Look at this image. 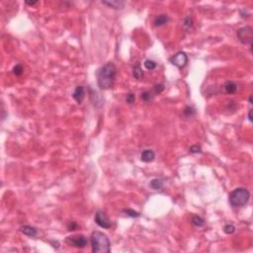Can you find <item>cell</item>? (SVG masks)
<instances>
[{
	"mask_svg": "<svg viewBox=\"0 0 253 253\" xmlns=\"http://www.w3.org/2000/svg\"><path fill=\"white\" fill-rule=\"evenodd\" d=\"M117 77V67L114 63H107L97 70L98 86L102 90H108L114 86Z\"/></svg>",
	"mask_w": 253,
	"mask_h": 253,
	"instance_id": "1",
	"label": "cell"
},
{
	"mask_svg": "<svg viewBox=\"0 0 253 253\" xmlns=\"http://www.w3.org/2000/svg\"><path fill=\"white\" fill-rule=\"evenodd\" d=\"M90 242L94 253H109L111 251V243L108 237L101 232H93L90 237Z\"/></svg>",
	"mask_w": 253,
	"mask_h": 253,
	"instance_id": "2",
	"label": "cell"
},
{
	"mask_svg": "<svg viewBox=\"0 0 253 253\" xmlns=\"http://www.w3.org/2000/svg\"><path fill=\"white\" fill-rule=\"evenodd\" d=\"M249 198H250L249 191L245 188L239 187V188L234 189L232 192L229 194L228 201L232 207L240 208V207L245 206L248 203Z\"/></svg>",
	"mask_w": 253,
	"mask_h": 253,
	"instance_id": "3",
	"label": "cell"
},
{
	"mask_svg": "<svg viewBox=\"0 0 253 253\" xmlns=\"http://www.w3.org/2000/svg\"><path fill=\"white\" fill-rule=\"evenodd\" d=\"M65 243L69 246L76 247V248H84V247L88 244V240L84 235L77 234V235L67 237L65 238Z\"/></svg>",
	"mask_w": 253,
	"mask_h": 253,
	"instance_id": "4",
	"label": "cell"
},
{
	"mask_svg": "<svg viewBox=\"0 0 253 253\" xmlns=\"http://www.w3.org/2000/svg\"><path fill=\"white\" fill-rule=\"evenodd\" d=\"M237 35L239 39V41L243 45H249V46H251L252 40H253V31L251 29V27L245 26V27L240 28L239 30H237Z\"/></svg>",
	"mask_w": 253,
	"mask_h": 253,
	"instance_id": "5",
	"label": "cell"
},
{
	"mask_svg": "<svg viewBox=\"0 0 253 253\" xmlns=\"http://www.w3.org/2000/svg\"><path fill=\"white\" fill-rule=\"evenodd\" d=\"M169 61L173 64L177 66L178 68H183L186 66L188 63V57L184 52H178L169 59Z\"/></svg>",
	"mask_w": 253,
	"mask_h": 253,
	"instance_id": "6",
	"label": "cell"
},
{
	"mask_svg": "<svg viewBox=\"0 0 253 253\" xmlns=\"http://www.w3.org/2000/svg\"><path fill=\"white\" fill-rule=\"evenodd\" d=\"M95 223H96L100 227H103V228H110L112 226L109 218L107 217L106 213L102 211H98L95 213Z\"/></svg>",
	"mask_w": 253,
	"mask_h": 253,
	"instance_id": "7",
	"label": "cell"
},
{
	"mask_svg": "<svg viewBox=\"0 0 253 253\" xmlns=\"http://www.w3.org/2000/svg\"><path fill=\"white\" fill-rule=\"evenodd\" d=\"M84 96H85V90H84V87L82 85L77 86L74 89L73 93H72V97H73V99L76 101L77 103H79V104L83 101Z\"/></svg>",
	"mask_w": 253,
	"mask_h": 253,
	"instance_id": "8",
	"label": "cell"
},
{
	"mask_svg": "<svg viewBox=\"0 0 253 253\" xmlns=\"http://www.w3.org/2000/svg\"><path fill=\"white\" fill-rule=\"evenodd\" d=\"M154 158H155V153L154 151L151 149H145L143 151L142 154H140V160L145 162V163L153 161Z\"/></svg>",
	"mask_w": 253,
	"mask_h": 253,
	"instance_id": "9",
	"label": "cell"
},
{
	"mask_svg": "<svg viewBox=\"0 0 253 253\" xmlns=\"http://www.w3.org/2000/svg\"><path fill=\"white\" fill-rule=\"evenodd\" d=\"M20 230L25 235L30 237H34L38 234V229L34 227H31V226H22L20 227Z\"/></svg>",
	"mask_w": 253,
	"mask_h": 253,
	"instance_id": "10",
	"label": "cell"
},
{
	"mask_svg": "<svg viewBox=\"0 0 253 253\" xmlns=\"http://www.w3.org/2000/svg\"><path fill=\"white\" fill-rule=\"evenodd\" d=\"M223 89H224V91H226V93H227V94H233V93L237 92V85L234 82H232V81H227L226 83H224V85H223Z\"/></svg>",
	"mask_w": 253,
	"mask_h": 253,
	"instance_id": "11",
	"label": "cell"
},
{
	"mask_svg": "<svg viewBox=\"0 0 253 253\" xmlns=\"http://www.w3.org/2000/svg\"><path fill=\"white\" fill-rule=\"evenodd\" d=\"M167 22H168V16L165 14H161L159 16H157L154 19L153 24L155 27H160V26H163V25L167 24Z\"/></svg>",
	"mask_w": 253,
	"mask_h": 253,
	"instance_id": "12",
	"label": "cell"
},
{
	"mask_svg": "<svg viewBox=\"0 0 253 253\" xmlns=\"http://www.w3.org/2000/svg\"><path fill=\"white\" fill-rule=\"evenodd\" d=\"M143 69H142V67H140V63H137L136 65L134 66V68H133V76L136 78V79H142V77H143Z\"/></svg>",
	"mask_w": 253,
	"mask_h": 253,
	"instance_id": "13",
	"label": "cell"
},
{
	"mask_svg": "<svg viewBox=\"0 0 253 253\" xmlns=\"http://www.w3.org/2000/svg\"><path fill=\"white\" fill-rule=\"evenodd\" d=\"M103 4L108 5V6L114 8V9H122L124 7V3L123 1H118V0H114V1H103Z\"/></svg>",
	"mask_w": 253,
	"mask_h": 253,
	"instance_id": "14",
	"label": "cell"
},
{
	"mask_svg": "<svg viewBox=\"0 0 253 253\" xmlns=\"http://www.w3.org/2000/svg\"><path fill=\"white\" fill-rule=\"evenodd\" d=\"M149 186L153 190H160L161 188H163V181H162L161 179H157V178L153 179L150 181Z\"/></svg>",
	"mask_w": 253,
	"mask_h": 253,
	"instance_id": "15",
	"label": "cell"
},
{
	"mask_svg": "<svg viewBox=\"0 0 253 253\" xmlns=\"http://www.w3.org/2000/svg\"><path fill=\"white\" fill-rule=\"evenodd\" d=\"M192 223L195 227H204L205 224V221L204 218H202L201 217L199 216H193L192 218Z\"/></svg>",
	"mask_w": 253,
	"mask_h": 253,
	"instance_id": "16",
	"label": "cell"
},
{
	"mask_svg": "<svg viewBox=\"0 0 253 253\" xmlns=\"http://www.w3.org/2000/svg\"><path fill=\"white\" fill-rule=\"evenodd\" d=\"M183 27L185 29H191L193 27V18L191 16H187L183 19Z\"/></svg>",
	"mask_w": 253,
	"mask_h": 253,
	"instance_id": "17",
	"label": "cell"
},
{
	"mask_svg": "<svg viewBox=\"0 0 253 253\" xmlns=\"http://www.w3.org/2000/svg\"><path fill=\"white\" fill-rule=\"evenodd\" d=\"M144 66H145V68L147 69H148V70H152V69H154L155 67H156V63L155 61H153V60H150V59H147L144 61Z\"/></svg>",
	"mask_w": 253,
	"mask_h": 253,
	"instance_id": "18",
	"label": "cell"
},
{
	"mask_svg": "<svg viewBox=\"0 0 253 253\" xmlns=\"http://www.w3.org/2000/svg\"><path fill=\"white\" fill-rule=\"evenodd\" d=\"M13 73L16 75V76H20L22 75V73L24 72V68H23V66H22L21 64H16L14 67H13Z\"/></svg>",
	"mask_w": 253,
	"mask_h": 253,
	"instance_id": "19",
	"label": "cell"
},
{
	"mask_svg": "<svg viewBox=\"0 0 253 253\" xmlns=\"http://www.w3.org/2000/svg\"><path fill=\"white\" fill-rule=\"evenodd\" d=\"M183 114H184L185 116H186L187 118L192 117V116L195 115V110L192 108V107L187 106V107H185V109H184V111H183Z\"/></svg>",
	"mask_w": 253,
	"mask_h": 253,
	"instance_id": "20",
	"label": "cell"
},
{
	"mask_svg": "<svg viewBox=\"0 0 253 253\" xmlns=\"http://www.w3.org/2000/svg\"><path fill=\"white\" fill-rule=\"evenodd\" d=\"M223 232L224 233H227V234H232L235 232V227L234 226H232V224H226V226L223 227Z\"/></svg>",
	"mask_w": 253,
	"mask_h": 253,
	"instance_id": "21",
	"label": "cell"
},
{
	"mask_svg": "<svg viewBox=\"0 0 253 253\" xmlns=\"http://www.w3.org/2000/svg\"><path fill=\"white\" fill-rule=\"evenodd\" d=\"M124 213H126V215L129 216V217H132V218H138L140 216V213L134 211V210H131V209H127V210H124Z\"/></svg>",
	"mask_w": 253,
	"mask_h": 253,
	"instance_id": "22",
	"label": "cell"
},
{
	"mask_svg": "<svg viewBox=\"0 0 253 253\" xmlns=\"http://www.w3.org/2000/svg\"><path fill=\"white\" fill-rule=\"evenodd\" d=\"M142 99L143 101H145V102H148V101L152 99V95H151V93L149 91H143L142 93Z\"/></svg>",
	"mask_w": 253,
	"mask_h": 253,
	"instance_id": "23",
	"label": "cell"
},
{
	"mask_svg": "<svg viewBox=\"0 0 253 253\" xmlns=\"http://www.w3.org/2000/svg\"><path fill=\"white\" fill-rule=\"evenodd\" d=\"M78 227H79V226H78V223L76 222H69L68 223H67V228H68V230H76Z\"/></svg>",
	"mask_w": 253,
	"mask_h": 253,
	"instance_id": "24",
	"label": "cell"
},
{
	"mask_svg": "<svg viewBox=\"0 0 253 253\" xmlns=\"http://www.w3.org/2000/svg\"><path fill=\"white\" fill-rule=\"evenodd\" d=\"M126 101H127V103H129V104H134V101H136V96H134V94L129 93L127 95V97H126Z\"/></svg>",
	"mask_w": 253,
	"mask_h": 253,
	"instance_id": "25",
	"label": "cell"
},
{
	"mask_svg": "<svg viewBox=\"0 0 253 253\" xmlns=\"http://www.w3.org/2000/svg\"><path fill=\"white\" fill-rule=\"evenodd\" d=\"M190 152L191 153H201L202 152V148L198 145H193V147L190 148Z\"/></svg>",
	"mask_w": 253,
	"mask_h": 253,
	"instance_id": "26",
	"label": "cell"
},
{
	"mask_svg": "<svg viewBox=\"0 0 253 253\" xmlns=\"http://www.w3.org/2000/svg\"><path fill=\"white\" fill-rule=\"evenodd\" d=\"M164 90V85L163 84H157L154 86V91L155 93H161Z\"/></svg>",
	"mask_w": 253,
	"mask_h": 253,
	"instance_id": "27",
	"label": "cell"
},
{
	"mask_svg": "<svg viewBox=\"0 0 253 253\" xmlns=\"http://www.w3.org/2000/svg\"><path fill=\"white\" fill-rule=\"evenodd\" d=\"M25 3L27 5H30V6H34V5H36L38 3V1H25Z\"/></svg>",
	"mask_w": 253,
	"mask_h": 253,
	"instance_id": "28",
	"label": "cell"
},
{
	"mask_svg": "<svg viewBox=\"0 0 253 253\" xmlns=\"http://www.w3.org/2000/svg\"><path fill=\"white\" fill-rule=\"evenodd\" d=\"M248 120L250 122H252V110H249V113H248Z\"/></svg>",
	"mask_w": 253,
	"mask_h": 253,
	"instance_id": "29",
	"label": "cell"
},
{
	"mask_svg": "<svg viewBox=\"0 0 253 253\" xmlns=\"http://www.w3.org/2000/svg\"><path fill=\"white\" fill-rule=\"evenodd\" d=\"M249 103H250V104H252V96H250V97H249Z\"/></svg>",
	"mask_w": 253,
	"mask_h": 253,
	"instance_id": "30",
	"label": "cell"
}]
</instances>
